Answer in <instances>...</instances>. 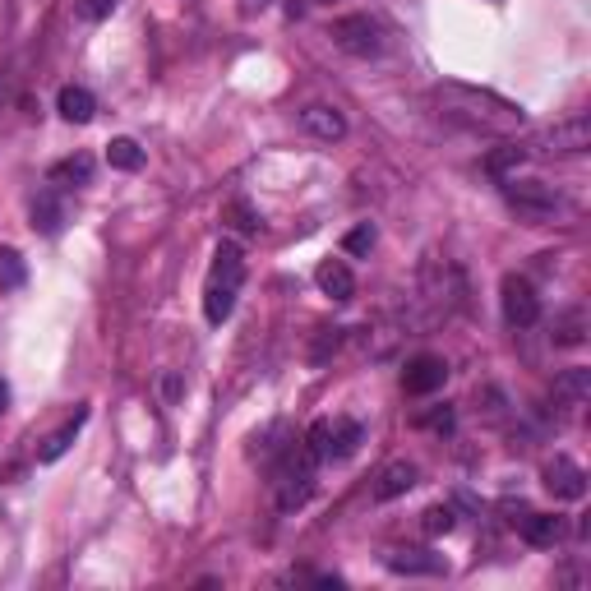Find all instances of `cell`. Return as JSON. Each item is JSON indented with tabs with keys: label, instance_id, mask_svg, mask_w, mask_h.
I'll use <instances>...</instances> for the list:
<instances>
[{
	"label": "cell",
	"instance_id": "26",
	"mask_svg": "<svg viewBox=\"0 0 591 591\" xmlns=\"http://www.w3.org/2000/svg\"><path fill=\"white\" fill-rule=\"evenodd\" d=\"M374 241H379L374 222H361V227H351V231H347V254H370Z\"/></svg>",
	"mask_w": 591,
	"mask_h": 591
},
{
	"label": "cell",
	"instance_id": "22",
	"mask_svg": "<svg viewBox=\"0 0 591 591\" xmlns=\"http://www.w3.org/2000/svg\"><path fill=\"white\" fill-rule=\"evenodd\" d=\"M107 162L116 171H139V167H144V148L134 144V139H111V144H107Z\"/></svg>",
	"mask_w": 591,
	"mask_h": 591
},
{
	"label": "cell",
	"instance_id": "15",
	"mask_svg": "<svg viewBox=\"0 0 591 591\" xmlns=\"http://www.w3.org/2000/svg\"><path fill=\"white\" fill-rule=\"evenodd\" d=\"M314 282H319V291H324L328 301H338V305L356 296V278H351V268L342 264V259H324L319 273H314Z\"/></svg>",
	"mask_w": 591,
	"mask_h": 591
},
{
	"label": "cell",
	"instance_id": "12",
	"mask_svg": "<svg viewBox=\"0 0 591 591\" xmlns=\"http://www.w3.org/2000/svg\"><path fill=\"white\" fill-rule=\"evenodd\" d=\"M301 130L314 134V139H324V144H333V139L347 134V116L338 107H328V102H314V107L301 111Z\"/></svg>",
	"mask_w": 591,
	"mask_h": 591
},
{
	"label": "cell",
	"instance_id": "34",
	"mask_svg": "<svg viewBox=\"0 0 591 591\" xmlns=\"http://www.w3.org/2000/svg\"><path fill=\"white\" fill-rule=\"evenodd\" d=\"M314 5H333V0H314Z\"/></svg>",
	"mask_w": 591,
	"mask_h": 591
},
{
	"label": "cell",
	"instance_id": "31",
	"mask_svg": "<svg viewBox=\"0 0 591 591\" xmlns=\"http://www.w3.org/2000/svg\"><path fill=\"white\" fill-rule=\"evenodd\" d=\"M421 425H430V430H448V425H453V411L439 407V411H430V416H421Z\"/></svg>",
	"mask_w": 591,
	"mask_h": 591
},
{
	"label": "cell",
	"instance_id": "1",
	"mask_svg": "<svg viewBox=\"0 0 591 591\" xmlns=\"http://www.w3.org/2000/svg\"><path fill=\"white\" fill-rule=\"evenodd\" d=\"M435 102H439V116L462 130H476V134H518L527 125L518 102L490 93V88H467V84H439L435 88Z\"/></svg>",
	"mask_w": 591,
	"mask_h": 591
},
{
	"label": "cell",
	"instance_id": "5",
	"mask_svg": "<svg viewBox=\"0 0 591 591\" xmlns=\"http://www.w3.org/2000/svg\"><path fill=\"white\" fill-rule=\"evenodd\" d=\"M333 42H338L347 56H361V61H370V56L384 51V33H379V24H374L370 14H347V19H338V24H333Z\"/></svg>",
	"mask_w": 591,
	"mask_h": 591
},
{
	"label": "cell",
	"instance_id": "33",
	"mask_svg": "<svg viewBox=\"0 0 591 591\" xmlns=\"http://www.w3.org/2000/svg\"><path fill=\"white\" fill-rule=\"evenodd\" d=\"M5 411H10V384L0 379V416H5Z\"/></svg>",
	"mask_w": 591,
	"mask_h": 591
},
{
	"label": "cell",
	"instance_id": "13",
	"mask_svg": "<svg viewBox=\"0 0 591 591\" xmlns=\"http://www.w3.org/2000/svg\"><path fill=\"white\" fill-rule=\"evenodd\" d=\"M416 476H421V471L411 467V462H388L384 471H379V476H374V504H388V499H402L411 490V485H416Z\"/></svg>",
	"mask_w": 591,
	"mask_h": 591
},
{
	"label": "cell",
	"instance_id": "19",
	"mask_svg": "<svg viewBox=\"0 0 591 591\" xmlns=\"http://www.w3.org/2000/svg\"><path fill=\"white\" fill-rule=\"evenodd\" d=\"M208 282H227V287H241V282H245V254H241V245H231V241L218 245Z\"/></svg>",
	"mask_w": 591,
	"mask_h": 591
},
{
	"label": "cell",
	"instance_id": "23",
	"mask_svg": "<svg viewBox=\"0 0 591 591\" xmlns=\"http://www.w3.org/2000/svg\"><path fill=\"white\" fill-rule=\"evenodd\" d=\"M28 282V264L19 250H0V291H19Z\"/></svg>",
	"mask_w": 591,
	"mask_h": 591
},
{
	"label": "cell",
	"instance_id": "32",
	"mask_svg": "<svg viewBox=\"0 0 591 591\" xmlns=\"http://www.w3.org/2000/svg\"><path fill=\"white\" fill-rule=\"evenodd\" d=\"M273 0H241V14H264Z\"/></svg>",
	"mask_w": 591,
	"mask_h": 591
},
{
	"label": "cell",
	"instance_id": "3",
	"mask_svg": "<svg viewBox=\"0 0 591 591\" xmlns=\"http://www.w3.org/2000/svg\"><path fill=\"white\" fill-rule=\"evenodd\" d=\"M365 444L361 421H347V416H333V421H314L310 435H305V448H310L319 462H342L351 458L356 448Z\"/></svg>",
	"mask_w": 591,
	"mask_h": 591
},
{
	"label": "cell",
	"instance_id": "24",
	"mask_svg": "<svg viewBox=\"0 0 591 591\" xmlns=\"http://www.w3.org/2000/svg\"><path fill=\"white\" fill-rule=\"evenodd\" d=\"M582 338H587V314L568 310L555 324V347H582Z\"/></svg>",
	"mask_w": 591,
	"mask_h": 591
},
{
	"label": "cell",
	"instance_id": "29",
	"mask_svg": "<svg viewBox=\"0 0 591 591\" xmlns=\"http://www.w3.org/2000/svg\"><path fill=\"white\" fill-rule=\"evenodd\" d=\"M121 0H79V19H88V24H102L111 10H116Z\"/></svg>",
	"mask_w": 591,
	"mask_h": 591
},
{
	"label": "cell",
	"instance_id": "28",
	"mask_svg": "<svg viewBox=\"0 0 591 591\" xmlns=\"http://www.w3.org/2000/svg\"><path fill=\"white\" fill-rule=\"evenodd\" d=\"M453 522H458V518H453V508L439 504V508H425V522H421V527L430 531V536H444V531H453Z\"/></svg>",
	"mask_w": 591,
	"mask_h": 591
},
{
	"label": "cell",
	"instance_id": "16",
	"mask_svg": "<svg viewBox=\"0 0 591 591\" xmlns=\"http://www.w3.org/2000/svg\"><path fill=\"white\" fill-rule=\"evenodd\" d=\"M84 421H88V407H79V411L70 416V421H65L61 430H56V435H47V439H42V448H37V462H61L65 453H70L74 435L84 430Z\"/></svg>",
	"mask_w": 591,
	"mask_h": 591
},
{
	"label": "cell",
	"instance_id": "10",
	"mask_svg": "<svg viewBox=\"0 0 591 591\" xmlns=\"http://www.w3.org/2000/svg\"><path fill=\"white\" fill-rule=\"evenodd\" d=\"M384 564L393 568V573H402V578H439V573H448L444 555H435V550H388Z\"/></svg>",
	"mask_w": 591,
	"mask_h": 591
},
{
	"label": "cell",
	"instance_id": "14",
	"mask_svg": "<svg viewBox=\"0 0 591 591\" xmlns=\"http://www.w3.org/2000/svg\"><path fill=\"white\" fill-rule=\"evenodd\" d=\"M33 227L42 231V236H61L65 227V199L56 185H47V190H37L33 199Z\"/></svg>",
	"mask_w": 591,
	"mask_h": 591
},
{
	"label": "cell",
	"instance_id": "9",
	"mask_svg": "<svg viewBox=\"0 0 591 591\" xmlns=\"http://www.w3.org/2000/svg\"><path fill=\"white\" fill-rule=\"evenodd\" d=\"M545 490H550L555 499H568V504H578V499L587 495V471H582L573 458L555 453V462H545Z\"/></svg>",
	"mask_w": 591,
	"mask_h": 591
},
{
	"label": "cell",
	"instance_id": "2",
	"mask_svg": "<svg viewBox=\"0 0 591 591\" xmlns=\"http://www.w3.org/2000/svg\"><path fill=\"white\" fill-rule=\"evenodd\" d=\"M314 467H319V458H314L305 444H287L278 453V462H273V495H278L282 513H296V508L310 504Z\"/></svg>",
	"mask_w": 591,
	"mask_h": 591
},
{
	"label": "cell",
	"instance_id": "8",
	"mask_svg": "<svg viewBox=\"0 0 591 591\" xmlns=\"http://www.w3.org/2000/svg\"><path fill=\"white\" fill-rule=\"evenodd\" d=\"M448 384V365L444 356H411L407 370H402V393H411V398H430V393H439V388Z\"/></svg>",
	"mask_w": 591,
	"mask_h": 591
},
{
	"label": "cell",
	"instance_id": "6",
	"mask_svg": "<svg viewBox=\"0 0 591 591\" xmlns=\"http://www.w3.org/2000/svg\"><path fill=\"white\" fill-rule=\"evenodd\" d=\"M504 513H508V527H518L527 545L550 550V545L564 541V518H555V513H536L527 504H504Z\"/></svg>",
	"mask_w": 591,
	"mask_h": 591
},
{
	"label": "cell",
	"instance_id": "11",
	"mask_svg": "<svg viewBox=\"0 0 591 591\" xmlns=\"http://www.w3.org/2000/svg\"><path fill=\"white\" fill-rule=\"evenodd\" d=\"M545 153L555 157H568V153H582V148L591 144V121L587 116H568V121H559L555 130H545Z\"/></svg>",
	"mask_w": 591,
	"mask_h": 591
},
{
	"label": "cell",
	"instance_id": "30",
	"mask_svg": "<svg viewBox=\"0 0 591 591\" xmlns=\"http://www.w3.org/2000/svg\"><path fill=\"white\" fill-rule=\"evenodd\" d=\"M324 338L314 342V361H328V351H338L342 347V328H319Z\"/></svg>",
	"mask_w": 591,
	"mask_h": 591
},
{
	"label": "cell",
	"instance_id": "21",
	"mask_svg": "<svg viewBox=\"0 0 591 591\" xmlns=\"http://www.w3.org/2000/svg\"><path fill=\"white\" fill-rule=\"evenodd\" d=\"M236 291H241V287L208 282V287H204V314H208V324H227L231 310H236Z\"/></svg>",
	"mask_w": 591,
	"mask_h": 591
},
{
	"label": "cell",
	"instance_id": "25",
	"mask_svg": "<svg viewBox=\"0 0 591 591\" xmlns=\"http://www.w3.org/2000/svg\"><path fill=\"white\" fill-rule=\"evenodd\" d=\"M222 218H227V227H236V231H259V213H254L245 199H231V204L222 208Z\"/></svg>",
	"mask_w": 591,
	"mask_h": 591
},
{
	"label": "cell",
	"instance_id": "20",
	"mask_svg": "<svg viewBox=\"0 0 591 591\" xmlns=\"http://www.w3.org/2000/svg\"><path fill=\"white\" fill-rule=\"evenodd\" d=\"M591 398V370H564L555 379V402L559 407H582Z\"/></svg>",
	"mask_w": 591,
	"mask_h": 591
},
{
	"label": "cell",
	"instance_id": "18",
	"mask_svg": "<svg viewBox=\"0 0 591 591\" xmlns=\"http://www.w3.org/2000/svg\"><path fill=\"white\" fill-rule=\"evenodd\" d=\"M56 111H61L70 125H88L93 121V111H97V97L88 93V88H79V84H65L61 97H56Z\"/></svg>",
	"mask_w": 591,
	"mask_h": 591
},
{
	"label": "cell",
	"instance_id": "4",
	"mask_svg": "<svg viewBox=\"0 0 591 591\" xmlns=\"http://www.w3.org/2000/svg\"><path fill=\"white\" fill-rule=\"evenodd\" d=\"M504 199H508V208H518L522 218H531V222H545L559 213V194L545 181H518L513 176V181H504Z\"/></svg>",
	"mask_w": 591,
	"mask_h": 591
},
{
	"label": "cell",
	"instance_id": "27",
	"mask_svg": "<svg viewBox=\"0 0 591 591\" xmlns=\"http://www.w3.org/2000/svg\"><path fill=\"white\" fill-rule=\"evenodd\" d=\"M522 157H527V153H522V148L504 144V148H499V153H490V162H485V167L495 171V176H508V171H513V167H522Z\"/></svg>",
	"mask_w": 591,
	"mask_h": 591
},
{
	"label": "cell",
	"instance_id": "7",
	"mask_svg": "<svg viewBox=\"0 0 591 591\" xmlns=\"http://www.w3.org/2000/svg\"><path fill=\"white\" fill-rule=\"evenodd\" d=\"M499 305H504V324L508 328H531L536 319H541V296H536V287H531L527 278H518V273H508L504 287H499Z\"/></svg>",
	"mask_w": 591,
	"mask_h": 591
},
{
	"label": "cell",
	"instance_id": "17",
	"mask_svg": "<svg viewBox=\"0 0 591 591\" xmlns=\"http://www.w3.org/2000/svg\"><path fill=\"white\" fill-rule=\"evenodd\" d=\"M93 181V157H65V162H56V167L47 171V185H56V190H79V185Z\"/></svg>",
	"mask_w": 591,
	"mask_h": 591
}]
</instances>
